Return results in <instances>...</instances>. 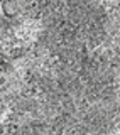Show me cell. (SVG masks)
Segmentation results:
<instances>
[{"instance_id":"6da1fadb","label":"cell","mask_w":120,"mask_h":135,"mask_svg":"<svg viewBox=\"0 0 120 135\" xmlns=\"http://www.w3.org/2000/svg\"><path fill=\"white\" fill-rule=\"evenodd\" d=\"M37 32H39V24H37L36 20H27V22H24L19 27V31H17L19 37H22V39H32Z\"/></svg>"}]
</instances>
